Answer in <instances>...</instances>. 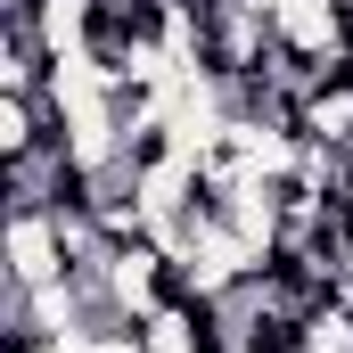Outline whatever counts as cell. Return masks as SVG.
I'll list each match as a JSON object with an SVG mask.
<instances>
[{
  "label": "cell",
  "mask_w": 353,
  "mask_h": 353,
  "mask_svg": "<svg viewBox=\"0 0 353 353\" xmlns=\"http://www.w3.org/2000/svg\"><path fill=\"white\" fill-rule=\"evenodd\" d=\"M74 271V247L58 230V205H8V288H50Z\"/></svg>",
  "instance_id": "obj_1"
},
{
  "label": "cell",
  "mask_w": 353,
  "mask_h": 353,
  "mask_svg": "<svg viewBox=\"0 0 353 353\" xmlns=\"http://www.w3.org/2000/svg\"><path fill=\"white\" fill-rule=\"evenodd\" d=\"M337 205H345V239H353V197H337Z\"/></svg>",
  "instance_id": "obj_2"
}]
</instances>
